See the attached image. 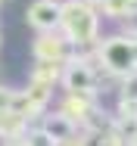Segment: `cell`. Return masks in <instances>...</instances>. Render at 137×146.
Wrapping results in <instances>:
<instances>
[{
	"instance_id": "obj_3",
	"label": "cell",
	"mask_w": 137,
	"mask_h": 146,
	"mask_svg": "<svg viewBox=\"0 0 137 146\" xmlns=\"http://www.w3.org/2000/svg\"><path fill=\"white\" fill-rule=\"evenodd\" d=\"M69 87H72V90L90 87V75H87L84 68H72V72H69Z\"/></svg>"
},
{
	"instance_id": "obj_1",
	"label": "cell",
	"mask_w": 137,
	"mask_h": 146,
	"mask_svg": "<svg viewBox=\"0 0 137 146\" xmlns=\"http://www.w3.org/2000/svg\"><path fill=\"white\" fill-rule=\"evenodd\" d=\"M28 19L37 28H53L56 22H59V6H56L53 0H37V3H31Z\"/></svg>"
},
{
	"instance_id": "obj_5",
	"label": "cell",
	"mask_w": 137,
	"mask_h": 146,
	"mask_svg": "<svg viewBox=\"0 0 137 146\" xmlns=\"http://www.w3.org/2000/svg\"><path fill=\"white\" fill-rule=\"evenodd\" d=\"M47 131L53 134V140H56V137H65V134H69V124H65V121H56V124H50Z\"/></svg>"
},
{
	"instance_id": "obj_2",
	"label": "cell",
	"mask_w": 137,
	"mask_h": 146,
	"mask_svg": "<svg viewBox=\"0 0 137 146\" xmlns=\"http://www.w3.org/2000/svg\"><path fill=\"white\" fill-rule=\"evenodd\" d=\"M106 59L112 68H128L131 65V47L128 44H109L106 47Z\"/></svg>"
},
{
	"instance_id": "obj_4",
	"label": "cell",
	"mask_w": 137,
	"mask_h": 146,
	"mask_svg": "<svg viewBox=\"0 0 137 146\" xmlns=\"http://www.w3.org/2000/svg\"><path fill=\"white\" fill-rule=\"evenodd\" d=\"M56 140H53V134L50 131H37V134H31L28 137V143L25 146H53Z\"/></svg>"
}]
</instances>
